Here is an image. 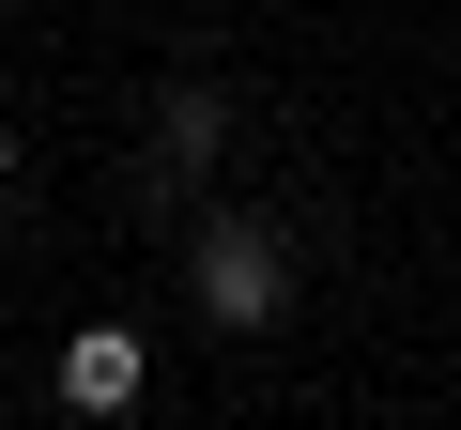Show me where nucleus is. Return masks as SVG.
Wrapping results in <instances>:
<instances>
[{"instance_id": "1", "label": "nucleus", "mask_w": 461, "mask_h": 430, "mask_svg": "<svg viewBox=\"0 0 461 430\" xmlns=\"http://www.w3.org/2000/svg\"><path fill=\"white\" fill-rule=\"evenodd\" d=\"M185 292H200V323H277V308H293V246H277V215L215 200L200 246H185Z\"/></svg>"}, {"instance_id": "4", "label": "nucleus", "mask_w": 461, "mask_h": 430, "mask_svg": "<svg viewBox=\"0 0 461 430\" xmlns=\"http://www.w3.org/2000/svg\"><path fill=\"white\" fill-rule=\"evenodd\" d=\"M0 184H16V139H0Z\"/></svg>"}, {"instance_id": "2", "label": "nucleus", "mask_w": 461, "mask_h": 430, "mask_svg": "<svg viewBox=\"0 0 461 430\" xmlns=\"http://www.w3.org/2000/svg\"><path fill=\"white\" fill-rule=\"evenodd\" d=\"M139 384H154V338L139 323H77L62 338V399L77 415H139Z\"/></svg>"}, {"instance_id": "3", "label": "nucleus", "mask_w": 461, "mask_h": 430, "mask_svg": "<svg viewBox=\"0 0 461 430\" xmlns=\"http://www.w3.org/2000/svg\"><path fill=\"white\" fill-rule=\"evenodd\" d=\"M215 139H230V108H215V93L185 77V93H169V123H154V154H169V184H185V169H215Z\"/></svg>"}]
</instances>
